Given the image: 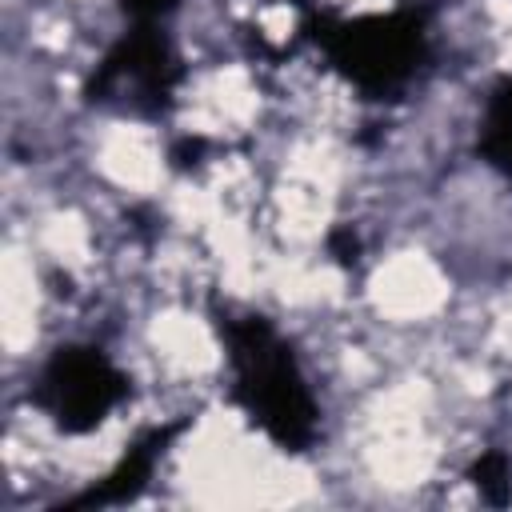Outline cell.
Returning a JSON list of instances; mask_svg holds the SVG:
<instances>
[{
    "mask_svg": "<svg viewBox=\"0 0 512 512\" xmlns=\"http://www.w3.org/2000/svg\"><path fill=\"white\" fill-rule=\"evenodd\" d=\"M328 248H332V256H336L340 264H352V260H356V236H352V228H336V232L328 236Z\"/></svg>",
    "mask_w": 512,
    "mask_h": 512,
    "instance_id": "9",
    "label": "cell"
},
{
    "mask_svg": "<svg viewBox=\"0 0 512 512\" xmlns=\"http://www.w3.org/2000/svg\"><path fill=\"white\" fill-rule=\"evenodd\" d=\"M428 8H396L360 20L308 16V36L324 48L344 80L368 96L400 92L428 56Z\"/></svg>",
    "mask_w": 512,
    "mask_h": 512,
    "instance_id": "2",
    "label": "cell"
},
{
    "mask_svg": "<svg viewBox=\"0 0 512 512\" xmlns=\"http://www.w3.org/2000/svg\"><path fill=\"white\" fill-rule=\"evenodd\" d=\"M468 480L480 488V496L488 504H504L508 500V456L496 448L480 452V460L468 468Z\"/></svg>",
    "mask_w": 512,
    "mask_h": 512,
    "instance_id": "7",
    "label": "cell"
},
{
    "mask_svg": "<svg viewBox=\"0 0 512 512\" xmlns=\"http://www.w3.org/2000/svg\"><path fill=\"white\" fill-rule=\"evenodd\" d=\"M180 0H120V12L132 20V24H156L160 16H168Z\"/></svg>",
    "mask_w": 512,
    "mask_h": 512,
    "instance_id": "8",
    "label": "cell"
},
{
    "mask_svg": "<svg viewBox=\"0 0 512 512\" xmlns=\"http://www.w3.org/2000/svg\"><path fill=\"white\" fill-rule=\"evenodd\" d=\"M476 148L512 184V80H500L488 92V108H484V120H480Z\"/></svg>",
    "mask_w": 512,
    "mask_h": 512,
    "instance_id": "6",
    "label": "cell"
},
{
    "mask_svg": "<svg viewBox=\"0 0 512 512\" xmlns=\"http://www.w3.org/2000/svg\"><path fill=\"white\" fill-rule=\"evenodd\" d=\"M200 148H204V140H180V144L172 148V160H176V164H192V160L200 156Z\"/></svg>",
    "mask_w": 512,
    "mask_h": 512,
    "instance_id": "10",
    "label": "cell"
},
{
    "mask_svg": "<svg viewBox=\"0 0 512 512\" xmlns=\"http://www.w3.org/2000/svg\"><path fill=\"white\" fill-rule=\"evenodd\" d=\"M232 364V400L284 452H304L316 440V404L300 376L288 340L264 316L212 312Z\"/></svg>",
    "mask_w": 512,
    "mask_h": 512,
    "instance_id": "1",
    "label": "cell"
},
{
    "mask_svg": "<svg viewBox=\"0 0 512 512\" xmlns=\"http://www.w3.org/2000/svg\"><path fill=\"white\" fill-rule=\"evenodd\" d=\"M128 396V376L92 344H64L48 356L32 400L68 436L92 432Z\"/></svg>",
    "mask_w": 512,
    "mask_h": 512,
    "instance_id": "3",
    "label": "cell"
},
{
    "mask_svg": "<svg viewBox=\"0 0 512 512\" xmlns=\"http://www.w3.org/2000/svg\"><path fill=\"white\" fill-rule=\"evenodd\" d=\"M184 68L168 44V36L156 24H132L100 60V68L84 84L88 104H104L116 92H132V108L160 116L172 104V92L180 84Z\"/></svg>",
    "mask_w": 512,
    "mask_h": 512,
    "instance_id": "4",
    "label": "cell"
},
{
    "mask_svg": "<svg viewBox=\"0 0 512 512\" xmlns=\"http://www.w3.org/2000/svg\"><path fill=\"white\" fill-rule=\"evenodd\" d=\"M192 424V416H184V420H176V424H164V428H152V432H144L120 460H116V468L100 480V484H92V488H84L80 496H72V500H64L60 508H104V504H128V500H136L144 488H148V480H152V468H156V460L164 456V448L184 432Z\"/></svg>",
    "mask_w": 512,
    "mask_h": 512,
    "instance_id": "5",
    "label": "cell"
}]
</instances>
